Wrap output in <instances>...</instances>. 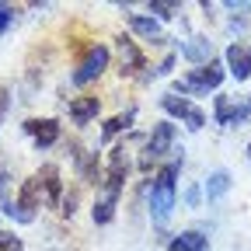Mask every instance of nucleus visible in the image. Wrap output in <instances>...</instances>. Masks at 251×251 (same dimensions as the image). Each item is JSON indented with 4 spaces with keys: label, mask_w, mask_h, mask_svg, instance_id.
I'll use <instances>...</instances> for the list:
<instances>
[{
    "label": "nucleus",
    "mask_w": 251,
    "mask_h": 251,
    "mask_svg": "<svg viewBox=\"0 0 251 251\" xmlns=\"http://www.w3.org/2000/svg\"><path fill=\"white\" fill-rule=\"evenodd\" d=\"M185 150H178L168 164L157 168V175L147 181V209H150V224L153 227H168L171 216L178 209V175L185 164Z\"/></svg>",
    "instance_id": "1"
},
{
    "label": "nucleus",
    "mask_w": 251,
    "mask_h": 251,
    "mask_svg": "<svg viewBox=\"0 0 251 251\" xmlns=\"http://www.w3.org/2000/svg\"><path fill=\"white\" fill-rule=\"evenodd\" d=\"M230 74L224 67V59H213L206 67H192L188 74L175 77L171 94H181V98H206V94H220V84H224Z\"/></svg>",
    "instance_id": "2"
},
{
    "label": "nucleus",
    "mask_w": 251,
    "mask_h": 251,
    "mask_svg": "<svg viewBox=\"0 0 251 251\" xmlns=\"http://www.w3.org/2000/svg\"><path fill=\"white\" fill-rule=\"evenodd\" d=\"M175 153H178V126L171 119H161L150 129V136H147V143H143V150L136 157V168L150 171L153 164H168Z\"/></svg>",
    "instance_id": "3"
},
{
    "label": "nucleus",
    "mask_w": 251,
    "mask_h": 251,
    "mask_svg": "<svg viewBox=\"0 0 251 251\" xmlns=\"http://www.w3.org/2000/svg\"><path fill=\"white\" fill-rule=\"evenodd\" d=\"M108 63H112V49H108L105 42L87 46L84 56H80V63H77V70L70 74V84H74V87H87V84H94V80H98V77L108 70Z\"/></svg>",
    "instance_id": "4"
},
{
    "label": "nucleus",
    "mask_w": 251,
    "mask_h": 251,
    "mask_svg": "<svg viewBox=\"0 0 251 251\" xmlns=\"http://www.w3.org/2000/svg\"><path fill=\"white\" fill-rule=\"evenodd\" d=\"M161 112L171 119V122H181L188 133H199L206 126V112L192 101V98H181V94H161Z\"/></svg>",
    "instance_id": "5"
},
{
    "label": "nucleus",
    "mask_w": 251,
    "mask_h": 251,
    "mask_svg": "<svg viewBox=\"0 0 251 251\" xmlns=\"http://www.w3.org/2000/svg\"><path fill=\"white\" fill-rule=\"evenodd\" d=\"M251 119V98L248 101H234L230 94H213V122L220 129H237Z\"/></svg>",
    "instance_id": "6"
},
{
    "label": "nucleus",
    "mask_w": 251,
    "mask_h": 251,
    "mask_svg": "<svg viewBox=\"0 0 251 251\" xmlns=\"http://www.w3.org/2000/svg\"><path fill=\"white\" fill-rule=\"evenodd\" d=\"M21 129H25V136L31 140V147H35L39 153H46V150H52L56 143H59V136H63V126H59V119H25L21 122Z\"/></svg>",
    "instance_id": "7"
},
{
    "label": "nucleus",
    "mask_w": 251,
    "mask_h": 251,
    "mask_svg": "<svg viewBox=\"0 0 251 251\" xmlns=\"http://www.w3.org/2000/svg\"><path fill=\"white\" fill-rule=\"evenodd\" d=\"M119 7L126 11V28H129L136 39L153 42V46H168V42H171V39L164 35V28H161V21H157V18H150V14H136V11H129L126 4H119Z\"/></svg>",
    "instance_id": "8"
},
{
    "label": "nucleus",
    "mask_w": 251,
    "mask_h": 251,
    "mask_svg": "<svg viewBox=\"0 0 251 251\" xmlns=\"http://www.w3.org/2000/svg\"><path fill=\"white\" fill-rule=\"evenodd\" d=\"M119 46V74L122 77H140V70H147V56H143V49H140V42L133 39V35H119L115 39Z\"/></svg>",
    "instance_id": "9"
},
{
    "label": "nucleus",
    "mask_w": 251,
    "mask_h": 251,
    "mask_svg": "<svg viewBox=\"0 0 251 251\" xmlns=\"http://www.w3.org/2000/svg\"><path fill=\"white\" fill-rule=\"evenodd\" d=\"M224 67H227V74L241 84V80H251V46L248 42H227V49H224Z\"/></svg>",
    "instance_id": "10"
},
{
    "label": "nucleus",
    "mask_w": 251,
    "mask_h": 251,
    "mask_svg": "<svg viewBox=\"0 0 251 251\" xmlns=\"http://www.w3.org/2000/svg\"><path fill=\"white\" fill-rule=\"evenodd\" d=\"M178 56H181V59H188L192 67H206V63H213V59H216V46H213L206 35H192L188 42H181V46H178Z\"/></svg>",
    "instance_id": "11"
},
{
    "label": "nucleus",
    "mask_w": 251,
    "mask_h": 251,
    "mask_svg": "<svg viewBox=\"0 0 251 251\" xmlns=\"http://www.w3.org/2000/svg\"><path fill=\"white\" fill-rule=\"evenodd\" d=\"M39 181H42V192H46V206L49 209H59V202H63V171L56 168V164H42L39 171Z\"/></svg>",
    "instance_id": "12"
},
{
    "label": "nucleus",
    "mask_w": 251,
    "mask_h": 251,
    "mask_svg": "<svg viewBox=\"0 0 251 251\" xmlns=\"http://www.w3.org/2000/svg\"><path fill=\"white\" fill-rule=\"evenodd\" d=\"M67 112H70L74 126H91L94 119H98V112H101V98H98V94H80V98H70Z\"/></svg>",
    "instance_id": "13"
},
{
    "label": "nucleus",
    "mask_w": 251,
    "mask_h": 251,
    "mask_svg": "<svg viewBox=\"0 0 251 251\" xmlns=\"http://www.w3.org/2000/svg\"><path fill=\"white\" fill-rule=\"evenodd\" d=\"M119 199H122V192H112V188H98V196H94V206H91V220H94L98 227L112 224V220H115V209H119Z\"/></svg>",
    "instance_id": "14"
},
{
    "label": "nucleus",
    "mask_w": 251,
    "mask_h": 251,
    "mask_svg": "<svg viewBox=\"0 0 251 251\" xmlns=\"http://www.w3.org/2000/svg\"><path fill=\"white\" fill-rule=\"evenodd\" d=\"M230 188H234V175H230L227 168H216V171H209V178L202 181V196H206V202H220Z\"/></svg>",
    "instance_id": "15"
},
{
    "label": "nucleus",
    "mask_w": 251,
    "mask_h": 251,
    "mask_svg": "<svg viewBox=\"0 0 251 251\" xmlns=\"http://www.w3.org/2000/svg\"><path fill=\"white\" fill-rule=\"evenodd\" d=\"M133 122H136V108H126V112L105 119V126H101V143H112L119 133H129V126H133Z\"/></svg>",
    "instance_id": "16"
},
{
    "label": "nucleus",
    "mask_w": 251,
    "mask_h": 251,
    "mask_svg": "<svg viewBox=\"0 0 251 251\" xmlns=\"http://www.w3.org/2000/svg\"><path fill=\"white\" fill-rule=\"evenodd\" d=\"M209 248V237L202 230H181L168 241V251H206Z\"/></svg>",
    "instance_id": "17"
},
{
    "label": "nucleus",
    "mask_w": 251,
    "mask_h": 251,
    "mask_svg": "<svg viewBox=\"0 0 251 251\" xmlns=\"http://www.w3.org/2000/svg\"><path fill=\"white\" fill-rule=\"evenodd\" d=\"M147 14L157 18V21H175L181 14V4H175V0H150L147 4Z\"/></svg>",
    "instance_id": "18"
},
{
    "label": "nucleus",
    "mask_w": 251,
    "mask_h": 251,
    "mask_svg": "<svg viewBox=\"0 0 251 251\" xmlns=\"http://www.w3.org/2000/svg\"><path fill=\"white\" fill-rule=\"evenodd\" d=\"M175 63H178V52H168L157 67L150 70V74H143V80H157V77H171L175 74Z\"/></svg>",
    "instance_id": "19"
},
{
    "label": "nucleus",
    "mask_w": 251,
    "mask_h": 251,
    "mask_svg": "<svg viewBox=\"0 0 251 251\" xmlns=\"http://www.w3.org/2000/svg\"><path fill=\"white\" fill-rule=\"evenodd\" d=\"M18 14H21V11H18L14 4H0V35H7V31L18 25Z\"/></svg>",
    "instance_id": "20"
},
{
    "label": "nucleus",
    "mask_w": 251,
    "mask_h": 251,
    "mask_svg": "<svg viewBox=\"0 0 251 251\" xmlns=\"http://www.w3.org/2000/svg\"><path fill=\"white\" fill-rule=\"evenodd\" d=\"M202 199H206V196H202V185H196V181H192V185H185L181 202H185L188 209H199V206H202Z\"/></svg>",
    "instance_id": "21"
},
{
    "label": "nucleus",
    "mask_w": 251,
    "mask_h": 251,
    "mask_svg": "<svg viewBox=\"0 0 251 251\" xmlns=\"http://www.w3.org/2000/svg\"><path fill=\"white\" fill-rule=\"evenodd\" d=\"M11 202H14V196H11V171L0 168V209L11 206Z\"/></svg>",
    "instance_id": "22"
},
{
    "label": "nucleus",
    "mask_w": 251,
    "mask_h": 251,
    "mask_svg": "<svg viewBox=\"0 0 251 251\" xmlns=\"http://www.w3.org/2000/svg\"><path fill=\"white\" fill-rule=\"evenodd\" d=\"M0 251H25V241L14 230H0Z\"/></svg>",
    "instance_id": "23"
},
{
    "label": "nucleus",
    "mask_w": 251,
    "mask_h": 251,
    "mask_svg": "<svg viewBox=\"0 0 251 251\" xmlns=\"http://www.w3.org/2000/svg\"><path fill=\"white\" fill-rule=\"evenodd\" d=\"M77 213V192H67V196H63V202H59V216H74Z\"/></svg>",
    "instance_id": "24"
},
{
    "label": "nucleus",
    "mask_w": 251,
    "mask_h": 251,
    "mask_svg": "<svg viewBox=\"0 0 251 251\" xmlns=\"http://www.w3.org/2000/svg\"><path fill=\"white\" fill-rule=\"evenodd\" d=\"M7 112H11V87H0V126H4Z\"/></svg>",
    "instance_id": "25"
},
{
    "label": "nucleus",
    "mask_w": 251,
    "mask_h": 251,
    "mask_svg": "<svg viewBox=\"0 0 251 251\" xmlns=\"http://www.w3.org/2000/svg\"><path fill=\"white\" fill-rule=\"evenodd\" d=\"M248 157H251V143H248Z\"/></svg>",
    "instance_id": "26"
}]
</instances>
